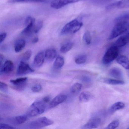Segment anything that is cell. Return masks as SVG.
I'll list each match as a JSON object with an SVG mask.
<instances>
[{"label":"cell","instance_id":"ffe728a7","mask_svg":"<svg viewBox=\"0 0 129 129\" xmlns=\"http://www.w3.org/2000/svg\"><path fill=\"white\" fill-rule=\"evenodd\" d=\"M92 94L88 91H84L80 94L79 101L82 103H86L92 99Z\"/></svg>","mask_w":129,"mask_h":129},{"label":"cell","instance_id":"f1b7e54d","mask_svg":"<svg viewBox=\"0 0 129 129\" xmlns=\"http://www.w3.org/2000/svg\"><path fill=\"white\" fill-rule=\"evenodd\" d=\"M32 55V52L30 50H27L22 55L21 58L23 61H27L29 60Z\"/></svg>","mask_w":129,"mask_h":129},{"label":"cell","instance_id":"e575fe53","mask_svg":"<svg viewBox=\"0 0 129 129\" xmlns=\"http://www.w3.org/2000/svg\"><path fill=\"white\" fill-rule=\"evenodd\" d=\"M42 89V86L40 84H37L33 86L31 88V90L34 92H40Z\"/></svg>","mask_w":129,"mask_h":129},{"label":"cell","instance_id":"4fadbf2b","mask_svg":"<svg viewBox=\"0 0 129 129\" xmlns=\"http://www.w3.org/2000/svg\"><path fill=\"white\" fill-rule=\"evenodd\" d=\"M101 120L99 118H94L90 120L85 125L83 126L84 129H94L99 126Z\"/></svg>","mask_w":129,"mask_h":129},{"label":"cell","instance_id":"ba28073f","mask_svg":"<svg viewBox=\"0 0 129 129\" xmlns=\"http://www.w3.org/2000/svg\"><path fill=\"white\" fill-rule=\"evenodd\" d=\"M34 70L30 67L28 64L21 61L19 64L17 69V74L18 75H23L33 73Z\"/></svg>","mask_w":129,"mask_h":129},{"label":"cell","instance_id":"f546056e","mask_svg":"<svg viewBox=\"0 0 129 129\" xmlns=\"http://www.w3.org/2000/svg\"><path fill=\"white\" fill-rule=\"evenodd\" d=\"M43 22L42 21H40L37 22L36 24H35L33 30V33L34 34H37L40 30L43 27Z\"/></svg>","mask_w":129,"mask_h":129},{"label":"cell","instance_id":"5b68a950","mask_svg":"<svg viewBox=\"0 0 129 129\" xmlns=\"http://www.w3.org/2000/svg\"><path fill=\"white\" fill-rule=\"evenodd\" d=\"M53 123V121L51 119L44 117L31 121L28 123V126L32 129H39L52 125Z\"/></svg>","mask_w":129,"mask_h":129},{"label":"cell","instance_id":"7c38bea8","mask_svg":"<svg viewBox=\"0 0 129 129\" xmlns=\"http://www.w3.org/2000/svg\"><path fill=\"white\" fill-rule=\"evenodd\" d=\"M67 97L68 96L66 94H60L56 96L50 102V107L53 108L65 102L67 99Z\"/></svg>","mask_w":129,"mask_h":129},{"label":"cell","instance_id":"30bf717a","mask_svg":"<svg viewBox=\"0 0 129 129\" xmlns=\"http://www.w3.org/2000/svg\"><path fill=\"white\" fill-rule=\"evenodd\" d=\"M106 8L108 10L129 9V0H120L110 4Z\"/></svg>","mask_w":129,"mask_h":129},{"label":"cell","instance_id":"ac0fdd59","mask_svg":"<svg viewBox=\"0 0 129 129\" xmlns=\"http://www.w3.org/2000/svg\"><path fill=\"white\" fill-rule=\"evenodd\" d=\"M28 117L25 115H19L15 117L10 118L9 121L12 122L13 123L16 125L22 124L25 123L28 119Z\"/></svg>","mask_w":129,"mask_h":129},{"label":"cell","instance_id":"4dcf8cb0","mask_svg":"<svg viewBox=\"0 0 129 129\" xmlns=\"http://www.w3.org/2000/svg\"><path fill=\"white\" fill-rule=\"evenodd\" d=\"M119 125V121L114 120L110 123L105 128L107 129H114L117 128Z\"/></svg>","mask_w":129,"mask_h":129},{"label":"cell","instance_id":"e0dca14e","mask_svg":"<svg viewBox=\"0 0 129 129\" xmlns=\"http://www.w3.org/2000/svg\"><path fill=\"white\" fill-rule=\"evenodd\" d=\"M117 62L126 70L129 69V59L124 55H120L116 59Z\"/></svg>","mask_w":129,"mask_h":129},{"label":"cell","instance_id":"4316f807","mask_svg":"<svg viewBox=\"0 0 129 129\" xmlns=\"http://www.w3.org/2000/svg\"><path fill=\"white\" fill-rule=\"evenodd\" d=\"M87 60V56L86 55H80L76 56L75 59V62L77 64H84Z\"/></svg>","mask_w":129,"mask_h":129},{"label":"cell","instance_id":"d590c367","mask_svg":"<svg viewBox=\"0 0 129 129\" xmlns=\"http://www.w3.org/2000/svg\"><path fill=\"white\" fill-rule=\"evenodd\" d=\"M111 1L112 0H93V1L95 4L101 5V4L107 3Z\"/></svg>","mask_w":129,"mask_h":129},{"label":"cell","instance_id":"6da1fadb","mask_svg":"<svg viewBox=\"0 0 129 129\" xmlns=\"http://www.w3.org/2000/svg\"><path fill=\"white\" fill-rule=\"evenodd\" d=\"M83 25V22L80 18L75 19L67 23L61 30V35L74 34L77 32Z\"/></svg>","mask_w":129,"mask_h":129},{"label":"cell","instance_id":"b9f144b4","mask_svg":"<svg viewBox=\"0 0 129 129\" xmlns=\"http://www.w3.org/2000/svg\"><path fill=\"white\" fill-rule=\"evenodd\" d=\"M82 80L84 82H88L89 81V79L88 78L86 77H83L82 78Z\"/></svg>","mask_w":129,"mask_h":129},{"label":"cell","instance_id":"f35d334b","mask_svg":"<svg viewBox=\"0 0 129 129\" xmlns=\"http://www.w3.org/2000/svg\"><path fill=\"white\" fill-rule=\"evenodd\" d=\"M51 99V97H50V96H45V97L43 98L42 101H43L44 103H47L51 102V101H50Z\"/></svg>","mask_w":129,"mask_h":129},{"label":"cell","instance_id":"ab89813d","mask_svg":"<svg viewBox=\"0 0 129 129\" xmlns=\"http://www.w3.org/2000/svg\"><path fill=\"white\" fill-rule=\"evenodd\" d=\"M4 59V56L2 54L0 55V63H1V66H2L3 63Z\"/></svg>","mask_w":129,"mask_h":129},{"label":"cell","instance_id":"8fae6325","mask_svg":"<svg viewBox=\"0 0 129 129\" xmlns=\"http://www.w3.org/2000/svg\"><path fill=\"white\" fill-rule=\"evenodd\" d=\"M14 65L13 62L10 60H7L1 66L0 73L2 74H8L13 71L14 69Z\"/></svg>","mask_w":129,"mask_h":129},{"label":"cell","instance_id":"d4e9b609","mask_svg":"<svg viewBox=\"0 0 129 129\" xmlns=\"http://www.w3.org/2000/svg\"><path fill=\"white\" fill-rule=\"evenodd\" d=\"M74 43L72 42H68L61 46L60 51L63 53H65L71 50L73 47Z\"/></svg>","mask_w":129,"mask_h":129},{"label":"cell","instance_id":"277c9868","mask_svg":"<svg viewBox=\"0 0 129 129\" xmlns=\"http://www.w3.org/2000/svg\"><path fill=\"white\" fill-rule=\"evenodd\" d=\"M119 50L115 46L111 47L106 51L103 58V62L105 64H108L116 59L118 56Z\"/></svg>","mask_w":129,"mask_h":129},{"label":"cell","instance_id":"d6a6232c","mask_svg":"<svg viewBox=\"0 0 129 129\" xmlns=\"http://www.w3.org/2000/svg\"><path fill=\"white\" fill-rule=\"evenodd\" d=\"M13 1L17 3H28V2L43 3V2H46L49 0H13Z\"/></svg>","mask_w":129,"mask_h":129},{"label":"cell","instance_id":"603a6c76","mask_svg":"<svg viewBox=\"0 0 129 129\" xmlns=\"http://www.w3.org/2000/svg\"><path fill=\"white\" fill-rule=\"evenodd\" d=\"M26 42L25 40L23 39L18 40L15 44L14 50L16 53L21 52L25 47Z\"/></svg>","mask_w":129,"mask_h":129},{"label":"cell","instance_id":"9a60e30c","mask_svg":"<svg viewBox=\"0 0 129 129\" xmlns=\"http://www.w3.org/2000/svg\"><path fill=\"white\" fill-rule=\"evenodd\" d=\"M99 81L107 84L113 85H123L125 83V82L122 80L107 78H100L99 79Z\"/></svg>","mask_w":129,"mask_h":129},{"label":"cell","instance_id":"d6986e66","mask_svg":"<svg viewBox=\"0 0 129 129\" xmlns=\"http://www.w3.org/2000/svg\"><path fill=\"white\" fill-rule=\"evenodd\" d=\"M45 58L49 61H52L57 57V52L54 49H49L46 50L45 53Z\"/></svg>","mask_w":129,"mask_h":129},{"label":"cell","instance_id":"836d02e7","mask_svg":"<svg viewBox=\"0 0 129 129\" xmlns=\"http://www.w3.org/2000/svg\"><path fill=\"white\" fill-rule=\"evenodd\" d=\"M0 90L2 92H8V85L6 83L1 81L0 82Z\"/></svg>","mask_w":129,"mask_h":129},{"label":"cell","instance_id":"7a4b0ae2","mask_svg":"<svg viewBox=\"0 0 129 129\" xmlns=\"http://www.w3.org/2000/svg\"><path fill=\"white\" fill-rule=\"evenodd\" d=\"M45 103L43 101H38L33 103L25 114L28 117H36L43 113L46 110Z\"/></svg>","mask_w":129,"mask_h":129},{"label":"cell","instance_id":"1f68e13d","mask_svg":"<svg viewBox=\"0 0 129 129\" xmlns=\"http://www.w3.org/2000/svg\"><path fill=\"white\" fill-rule=\"evenodd\" d=\"M128 19H129V12L120 15L116 19V21L119 22Z\"/></svg>","mask_w":129,"mask_h":129},{"label":"cell","instance_id":"74e56055","mask_svg":"<svg viewBox=\"0 0 129 129\" xmlns=\"http://www.w3.org/2000/svg\"><path fill=\"white\" fill-rule=\"evenodd\" d=\"M7 34L6 33H1L0 35V43L1 44L6 39Z\"/></svg>","mask_w":129,"mask_h":129},{"label":"cell","instance_id":"44dd1931","mask_svg":"<svg viewBox=\"0 0 129 129\" xmlns=\"http://www.w3.org/2000/svg\"><path fill=\"white\" fill-rule=\"evenodd\" d=\"M125 106V104L122 102H118L115 103L113 104L109 108V113L113 114L118 110L123 109Z\"/></svg>","mask_w":129,"mask_h":129},{"label":"cell","instance_id":"8d00e7d4","mask_svg":"<svg viewBox=\"0 0 129 129\" xmlns=\"http://www.w3.org/2000/svg\"><path fill=\"white\" fill-rule=\"evenodd\" d=\"M0 129H15L13 126L7 124L1 123H0Z\"/></svg>","mask_w":129,"mask_h":129},{"label":"cell","instance_id":"83f0119b","mask_svg":"<svg viewBox=\"0 0 129 129\" xmlns=\"http://www.w3.org/2000/svg\"><path fill=\"white\" fill-rule=\"evenodd\" d=\"M91 35L89 31H87L84 33L83 36V40L86 44L88 45L90 44L91 42Z\"/></svg>","mask_w":129,"mask_h":129},{"label":"cell","instance_id":"3957f363","mask_svg":"<svg viewBox=\"0 0 129 129\" xmlns=\"http://www.w3.org/2000/svg\"><path fill=\"white\" fill-rule=\"evenodd\" d=\"M129 30V22L125 21L118 22L113 27L109 40H112L122 35Z\"/></svg>","mask_w":129,"mask_h":129},{"label":"cell","instance_id":"8992f818","mask_svg":"<svg viewBox=\"0 0 129 129\" xmlns=\"http://www.w3.org/2000/svg\"><path fill=\"white\" fill-rule=\"evenodd\" d=\"M84 0H53L51 2L50 6L53 9H59L71 4L77 3Z\"/></svg>","mask_w":129,"mask_h":129},{"label":"cell","instance_id":"60d3db41","mask_svg":"<svg viewBox=\"0 0 129 129\" xmlns=\"http://www.w3.org/2000/svg\"><path fill=\"white\" fill-rule=\"evenodd\" d=\"M39 41V39H38V38L35 37L34 38V39L32 40V43H33V44H36Z\"/></svg>","mask_w":129,"mask_h":129},{"label":"cell","instance_id":"484cf974","mask_svg":"<svg viewBox=\"0 0 129 129\" xmlns=\"http://www.w3.org/2000/svg\"><path fill=\"white\" fill-rule=\"evenodd\" d=\"M82 85L80 83H76L74 84L71 89V92L74 95L78 94L82 89Z\"/></svg>","mask_w":129,"mask_h":129},{"label":"cell","instance_id":"5bb4252c","mask_svg":"<svg viewBox=\"0 0 129 129\" xmlns=\"http://www.w3.org/2000/svg\"><path fill=\"white\" fill-rule=\"evenodd\" d=\"M129 44V32L120 37L115 41L114 46L118 47H121Z\"/></svg>","mask_w":129,"mask_h":129},{"label":"cell","instance_id":"52a82bcc","mask_svg":"<svg viewBox=\"0 0 129 129\" xmlns=\"http://www.w3.org/2000/svg\"><path fill=\"white\" fill-rule=\"evenodd\" d=\"M35 20L34 18L31 16H28L25 19V27L22 30V34L25 35H29L33 32L34 27L35 25Z\"/></svg>","mask_w":129,"mask_h":129},{"label":"cell","instance_id":"9c48e42d","mask_svg":"<svg viewBox=\"0 0 129 129\" xmlns=\"http://www.w3.org/2000/svg\"><path fill=\"white\" fill-rule=\"evenodd\" d=\"M28 80L27 77L20 78L10 80V82L13 85L14 88L18 90H22L26 86Z\"/></svg>","mask_w":129,"mask_h":129},{"label":"cell","instance_id":"7402d4cb","mask_svg":"<svg viewBox=\"0 0 129 129\" xmlns=\"http://www.w3.org/2000/svg\"><path fill=\"white\" fill-rule=\"evenodd\" d=\"M109 74L111 77L117 79L121 78L123 76L121 71L116 68H113L110 69L109 72Z\"/></svg>","mask_w":129,"mask_h":129},{"label":"cell","instance_id":"cb8c5ba5","mask_svg":"<svg viewBox=\"0 0 129 129\" xmlns=\"http://www.w3.org/2000/svg\"><path fill=\"white\" fill-rule=\"evenodd\" d=\"M64 62V58L62 56H58L56 57L53 64V68L55 69H60L63 67Z\"/></svg>","mask_w":129,"mask_h":129},{"label":"cell","instance_id":"2e32d148","mask_svg":"<svg viewBox=\"0 0 129 129\" xmlns=\"http://www.w3.org/2000/svg\"><path fill=\"white\" fill-rule=\"evenodd\" d=\"M45 55L43 51L39 52L35 57L34 64L37 67H40L43 65L44 62Z\"/></svg>","mask_w":129,"mask_h":129}]
</instances>
